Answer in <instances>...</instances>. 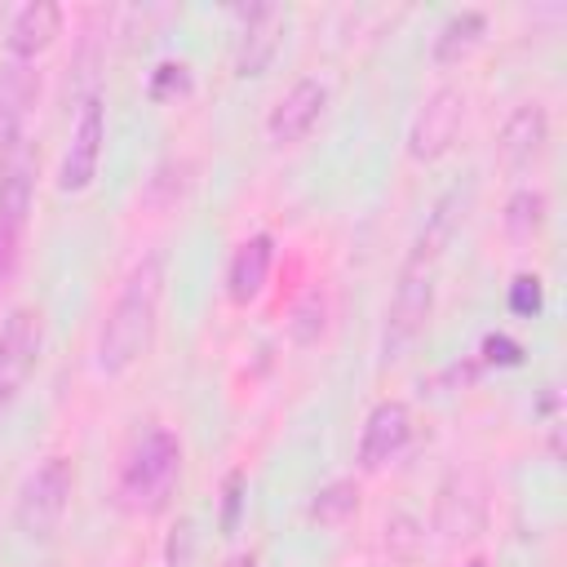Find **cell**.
<instances>
[{"instance_id": "16", "label": "cell", "mask_w": 567, "mask_h": 567, "mask_svg": "<svg viewBox=\"0 0 567 567\" xmlns=\"http://www.w3.org/2000/svg\"><path fill=\"white\" fill-rule=\"evenodd\" d=\"M545 142H549V115L540 102H518L501 128V155L509 168H527L532 159L545 155Z\"/></svg>"}, {"instance_id": "10", "label": "cell", "mask_w": 567, "mask_h": 567, "mask_svg": "<svg viewBox=\"0 0 567 567\" xmlns=\"http://www.w3.org/2000/svg\"><path fill=\"white\" fill-rule=\"evenodd\" d=\"M323 111H328V84L315 80V75H301V80L270 106V115H266V137H270L275 146H292V142H301V137L319 124Z\"/></svg>"}, {"instance_id": "9", "label": "cell", "mask_w": 567, "mask_h": 567, "mask_svg": "<svg viewBox=\"0 0 567 567\" xmlns=\"http://www.w3.org/2000/svg\"><path fill=\"white\" fill-rule=\"evenodd\" d=\"M239 18V40H235V75L252 80L261 75L275 53H279V40H284V22L288 13L279 4H248V9H235Z\"/></svg>"}, {"instance_id": "13", "label": "cell", "mask_w": 567, "mask_h": 567, "mask_svg": "<svg viewBox=\"0 0 567 567\" xmlns=\"http://www.w3.org/2000/svg\"><path fill=\"white\" fill-rule=\"evenodd\" d=\"M31 199H35V155L27 142H13L0 151V221L27 230Z\"/></svg>"}, {"instance_id": "24", "label": "cell", "mask_w": 567, "mask_h": 567, "mask_svg": "<svg viewBox=\"0 0 567 567\" xmlns=\"http://www.w3.org/2000/svg\"><path fill=\"white\" fill-rule=\"evenodd\" d=\"M483 359L487 363H523V346L514 341V337H505V332H492L487 341H483Z\"/></svg>"}, {"instance_id": "14", "label": "cell", "mask_w": 567, "mask_h": 567, "mask_svg": "<svg viewBox=\"0 0 567 567\" xmlns=\"http://www.w3.org/2000/svg\"><path fill=\"white\" fill-rule=\"evenodd\" d=\"M270 266H275V239H270L266 230L248 235V239L230 252V266H226V297H230L235 306H252V301L266 292Z\"/></svg>"}, {"instance_id": "3", "label": "cell", "mask_w": 567, "mask_h": 567, "mask_svg": "<svg viewBox=\"0 0 567 567\" xmlns=\"http://www.w3.org/2000/svg\"><path fill=\"white\" fill-rule=\"evenodd\" d=\"M71 496H75V461L66 452H49L44 461H35V470L18 487V501H13L18 532L31 540L53 536L71 509Z\"/></svg>"}, {"instance_id": "17", "label": "cell", "mask_w": 567, "mask_h": 567, "mask_svg": "<svg viewBox=\"0 0 567 567\" xmlns=\"http://www.w3.org/2000/svg\"><path fill=\"white\" fill-rule=\"evenodd\" d=\"M483 31H487L483 9H456V13L434 31L430 58H434L439 66H456V62H465V58L483 44Z\"/></svg>"}, {"instance_id": "23", "label": "cell", "mask_w": 567, "mask_h": 567, "mask_svg": "<svg viewBox=\"0 0 567 567\" xmlns=\"http://www.w3.org/2000/svg\"><path fill=\"white\" fill-rule=\"evenodd\" d=\"M18 257H22V230H13V226L0 221V292H4L9 279H13Z\"/></svg>"}, {"instance_id": "25", "label": "cell", "mask_w": 567, "mask_h": 567, "mask_svg": "<svg viewBox=\"0 0 567 567\" xmlns=\"http://www.w3.org/2000/svg\"><path fill=\"white\" fill-rule=\"evenodd\" d=\"M239 487H244V474H239V470L226 474V492H221V496H226V514H221V527H226V532L235 527V514H239Z\"/></svg>"}, {"instance_id": "12", "label": "cell", "mask_w": 567, "mask_h": 567, "mask_svg": "<svg viewBox=\"0 0 567 567\" xmlns=\"http://www.w3.org/2000/svg\"><path fill=\"white\" fill-rule=\"evenodd\" d=\"M465 208H470V186H452L447 195H439L434 213L425 217L421 235L412 239L408 266H430V270H439V257H443L447 244L456 239V230H461V221H465Z\"/></svg>"}, {"instance_id": "1", "label": "cell", "mask_w": 567, "mask_h": 567, "mask_svg": "<svg viewBox=\"0 0 567 567\" xmlns=\"http://www.w3.org/2000/svg\"><path fill=\"white\" fill-rule=\"evenodd\" d=\"M159 306H164V252H146L120 284L93 346V363L102 377L133 372L159 332Z\"/></svg>"}, {"instance_id": "15", "label": "cell", "mask_w": 567, "mask_h": 567, "mask_svg": "<svg viewBox=\"0 0 567 567\" xmlns=\"http://www.w3.org/2000/svg\"><path fill=\"white\" fill-rule=\"evenodd\" d=\"M62 4H53V0H31V4H22L18 13H13V22H9V35H4V44H9V58H18V62H35L44 49H53V40L62 35Z\"/></svg>"}, {"instance_id": "8", "label": "cell", "mask_w": 567, "mask_h": 567, "mask_svg": "<svg viewBox=\"0 0 567 567\" xmlns=\"http://www.w3.org/2000/svg\"><path fill=\"white\" fill-rule=\"evenodd\" d=\"M408 443H412V408L403 399H381L359 430V470L363 474L385 470Z\"/></svg>"}, {"instance_id": "18", "label": "cell", "mask_w": 567, "mask_h": 567, "mask_svg": "<svg viewBox=\"0 0 567 567\" xmlns=\"http://www.w3.org/2000/svg\"><path fill=\"white\" fill-rule=\"evenodd\" d=\"M545 213H549V199H545V190H536V186H518L509 199H505V235L509 239H532L540 226H545Z\"/></svg>"}, {"instance_id": "2", "label": "cell", "mask_w": 567, "mask_h": 567, "mask_svg": "<svg viewBox=\"0 0 567 567\" xmlns=\"http://www.w3.org/2000/svg\"><path fill=\"white\" fill-rule=\"evenodd\" d=\"M182 439L177 430L168 425H146L120 456V470H115V501L128 509V514H159L168 509L177 483H182Z\"/></svg>"}, {"instance_id": "20", "label": "cell", "mask_w": 567, "mask_h": 567, "mask_svg": "<svg viewBox=\"0 0 567 567\" xmlns=\"http://www.w3.org/2000/svg\"><path fill=\"white\" fill-rule=\"evenodd\" d=\"M323 332H328V297L319 288H310L288 310V337H292V346H315Z\"/></svg>"}, {"instance_id": "7", "label": "cell", "mask_w": 567, "mask_h": 567, "mask_svg": "<svg viewBox=\"0 0 567 567\" xmlns=\"http://www.w3.org/2000/svg\"><path fill=\"white\" fill-rule=\"evenodd\" d=\"M461 124H465V93L456 84H439L416 106V115L408 124V155L416 164H430V159L447 155L456 133H461Z\"/></svg>"}, {"instance_id": "21", "label": "cell", "mask_w": 567, "mask_h": 567, "mask_svg": "<svg viewBox=\"0 0 567 567\" xmlns=\"http://www.w3.org/2000/svg\"><path fill=\"white\" fill-rule=\"evenodd\" d=\"M146 93H151L155 102H168V97H186V93H190V66H186V62H159V66L151 71V84H146Z\"/></svg>"}, {"instance_id": "5", "label": "cell", "mask_w": 567, "mask_h": 567, "mask_svg": "<svg viewBox=\"0 0 567 567\" xmlns=\"http://www.w3.org/2000/svg\"><path fill=\"white\" fill-rule=\"evenodd\" d=\"M44 350V315L40 306H13L0 319V408L18 403Z\"/></svg>"}, {"instance_id": "11", "label": "cell", "mask_w": 567, "mask_h": 567, "mask_svg": "<svg viewBox=\"0 0 567 567\" xmlns=\"http://www.w3.org/2000/svg\"><path fill=\"white\" fill-rule=\"evenodd\" d=\"M35 93H40L35 62L4 58V62H0V151H4V146H13V142H27L22 133H27V120H31Z\"/></svg>"}, {"instance_id": "19", "label": "cell", "mask_w": 567, "mask_h": 567, "mask_svg": "<svg viewBox=\"0 0 567 567\" xmlns=\"http://www.w3.org/2000/svg\"><path fill=\"white\" fill-rule=\"evenodd\" d=\"M350 514H359V483L354 478H332L310 501V518L323 527H341Z\"/></svg>"}, {"instance_id": "26", "label": "cell", "mask_w": 567, "mask_h": 567, "mask_svg": "<svg viewBox=\"0 0 567 567\" xmlns=\"http://www.w3.org/2000/svg\"><path fill=\"white\" fill-rule=\"evenodd\" d=\"M226 567H257V558H252V554H230Z\"/></svg>"}, {"instance_id": "4", "label": "cell", "mask_w": 567, "mask_h": 567, "mask_svg": "<svg viewBox=\"0 0 567 567\" xmlns=\"http://www.w3.org/2000/svg\"><path fill=\"white\" fill-rule=\"evenodd\" d=\"M430 310H434V270L403 261L394 297L385 306V323H381V363H399L412 350V341L430 323Z\"/></svg>"}, {"instance_id": "6", "label": "cell", "mask_w": 567, "mask_h": 567, "mask_svg": "<svg viewBox=\"0 0 567 567\" xmlns=\"http://www.w3.org/2000/svg\"><path fill=\"white\" fill-rule=\"evenodd\" d=\"M102 142H106V111H102V93H89L80 102V115L71 124L66 151L58 159V190L62 195H80L93 186L97 164H102Z\"/></svg>"}, {"instance_id": "27", "label": "cell", "mask_w": 567, "mask_h": 567, "mask_svg": "<svg viewBox=\"0 0 567 567\" xmlns=\"http://www.w3.org/2000/svg\"><path fill=\"white\" fill-rule=\"evenodd\" d=\"M461 567H487V558H465Z\"/></svg>"}, {"instance_id": "22", "label": "cell", "mask_w": 567, "mask_h": 567, "mask_svg": "<svg viewBox=\"0 0 567 567\" xmlns=\"http://www.w3.org/2000/svg\"><path fill=\"white\" fill-rule=\"evenodd\" d=\"M540 301H545V292H540V279H536V275H518V279L509 284V310H514V315H536Z\"/></svg>"}]
</instances>
